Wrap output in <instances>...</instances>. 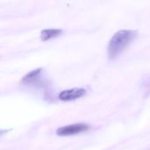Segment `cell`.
Here are the masks:
<instances>
[{"label": "cell", "mask_w": 150, "mask_h": 150, "mask_svg": "<svg viewBox=\"0 0 150 150\" xmlns=\"http://www.w3.org/2000/svg\"><path fill=\"white\" fill-rule=\"evenodd\" d=\"M86 94V90L83 88H73L69 90H65L60 92L58 98L61 101L68 102L78 99Z\"/></svg>", "instance_id": "cell-3"}, {"label": "cell", "mask_w": 150, "mask_h": 150, "mask_svg": "<svg viewBox=\"0 0 150 150\" xmlns=\"http://www.w3.org/2000/svg\"><path fill=\"white\" fill-rule=\"evenodd\" d=\"M136 30H120L111 38L107 47V55L113 60L120 56L137 38Z\"/></svg>", "instance_id": "cell-1"}, {"label": "cell", "mask_w": 150, "mask_h": 150, "mask_svg": "<svg viewBox=\"0 0 150 150\" xmlns=\"http://www.w3.org/2000/svg\"><path fill=\"white\" fill-rule=\"evenodd\" d=\"M89 129V126L84 123H76L60 127L56 130V134L59 136H70L85 132Z\"/></svg>", "instance_id": "cell-2"}, {"label": "cell", "mask_w": 150, "mask_h": 150, "mask_svg": "<svg viewBox=\"0 0 150 150\" xmlns=\"http://www.w3.org/2000/svg\"><path fill=\"white\" fill-rule=\"evenodd\" d=\"M42 69H36L27 73L21 80V83L25 85H35L38 84L41 79Z\"/></svg>", "instance_id": "cell-4"}, {"label": "cell", "mask_w": 150, "mask_h": 150, "mask_svg": "<svg viewBox=\"0 0 150 150\" xmlns=\"http://www.w3.org/2000/svg\"><path fill=\"white\" fill-rule=\"evenodd\" d=\"M63 33L62 29L59 28H50V29H44L40 33V39L42 41H47L51 39L58 37Z\"/></svg>", "instance_id": "cell-5"}]
</instances>
